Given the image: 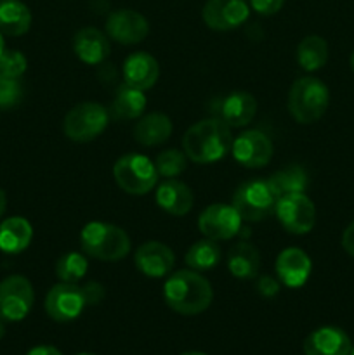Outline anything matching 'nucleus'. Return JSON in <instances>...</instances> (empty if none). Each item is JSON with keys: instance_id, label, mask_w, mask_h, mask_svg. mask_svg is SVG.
Wrapping results in <instances>:
<instances>
[{"instance_id": "nucleus-1", "label": "nucleus", "mask_w": 354, "mask_h": 355, "mask_svg": "<svg viewBox=\"0 0 354 355\" xmlns=\"http://www.w3.org/2000/svg\"><path fill=\"white\" fill-rule=\"evenodd\" d=\"M183 149L187 159L198 165L219 162L233 149L231 127L219 118L198 121L184 134Z\"/></svg>"}, {"instance_id": "nucleus-2", "label": "nucleus", "mask_w": 354, "mask_h": 355, "mask_svg": "<svg viewBox=\"0 0 354 355\" xmlns=\"http://www.w3.org/2000/svg\"><path fill=\"white\" fill-rule=\"evenodd\" d=\"M163 298L177 314L198 315L210 307L214 291L207 277L198 270H177L167 279Z\"/></svg>"}, {"instance_id": "nucleus-3", "label": "nucleus", "mask_w": 354, "mask_h": 355, "mask_svg": "<svg viewBox=\"0 0 354 355\" xmlns=\"http://www.w3.org/2000/svg\"><path fill=\"white\" fill-rule=\"evenodd\" d=\"M80 245L89 257L118 262L130 252V239L124 229L104 222H90L80 232Z\"/></svg>"}, {"instance_id": "nucleus-4", "label": "nucleus", "mask_w": 354, "mask_h": 355, "mask_svg": "<svg viewBox=\"0 0 354 355\" xmlns=\"http://www.w3.org/2000/svg\"><path fill=\"white\" fill-rule=\"evenodd\" d=\"M330 104L328 87L314 76L298 78L288 94V110L298 123H314Z\"/></svg>"}, {"instance_id": "nucleus-5", "label": "nucleus", "mask_w": 354, "mask_h": 355, "mask_svg": "<svg viewBox=\"0 0 354 355\" xmlns=\"http://www.w3.org/2000/svg\"><path fill=\"white\" fill-rule=\"evenodd\" d=\"M278 198L267 180H248L243 182L233 196V207L242 220L259 222L276 211Z\"/></svg>"}, {"instance_id": "nucleus-6", "label": "nucleus", "mask_w": 354, "mask_h": 355, "mask_svg": "<svg viewBox=\"0 0 354 355\" xmlns=\"http://www.w3.org/2000/svg\"><path fill=\"white\" fill-rule=\"evenodd\" d=\"M113 175L118 186L134 196L149 193L158 180L155 163L142 155H125L118 158L113 166Z\"/></svg>"}, {"instance_id": "nucleus-7", "label": "nucleus", "mask_w": 354, "mask_h": 355, "mask_svg": "<svg viewBox=\"0 0 354 355\" xmlns=\"http://www.w3.org/2000/svg\"><path fill=\"white\" fill-rule=\"evenodd\" d=\"M106 107L97 103L76 104L62 121V130L68 139L75 142H89L99 137L108 127Z\"/></svg>"}, {"instance_id": "nucleus-8", "label": "nucleus", "mask_w": 354, "mask_h": 355, "mask_svg": "<svg viewBox=\"0 0 354 355\" xmlns=\"http://www.w3.org/2000/svg\"><path fill=\"white\" fill-rule=\"evenodd\" d=\"M33 302V286L24 276H9L0 283V319L3 322L23 321Z\"/></svg>"}, {"instance_id": "nucleus-9", "label": "nucleus", "mask_w": 354, "mask_h": 355, "mask_svg": "<svg viewBox=\"0 0 354 355\" xmlns=\"http://www.w3.org/2000/svg\"><path fill=\"white\" fill-rule=\"evenodd\" d=\"M276 217L292 234H307L316 224V208L304 193L290 194L278 200Z\"/></svg>"}, {"instance_id": "nucleus-10", "label": "nucleus", "mask_w": 354, "mask_h": 355, "mask_svg": "<svg viewBox=\"0 0 354 355\" xmlns=\"http://www.w3.org/2000/svg\"><path fill=\"white\" fill-rule=\"evenodd\" d=\"M83 290L76 283H59L49 290L45 297V312L58 322H69L85 309Z\"/></svg>"}, {"instance_id": "nucleus-11", "label": "nucleus", "mask_w": 354, "mask_h": 355, "mask_svg": "<svg viewBox=\"0 0 354 355\" xmlns=\"http://www.w3.org/2000/svg\"><path fill=\"white\" fill-rule=\"evenodd\" d=\"M198 227L205 238L214 239V241H226V239L235 238L239 232L242 217L235 210V207L215 203L201 211L198 218Z\"/></svg>"}, {"instance_id": "nucleus-12", "label": "nucleus", "mask_w": 354, "mask_h": 355, "mask_svg": "<svg viewBox=\"0 0 354 355\" xmlns=\"http://www.w3.org/2000/svg\"><path fill=\"white\" fill-rule=\"evenodd\" d=\"M233 156L236 162L246 168L266 166L273 158V142L266 134L259 130H246L233 141Z\"/></svg>"}, {"instance_id": "nucleus-13", "label": "nucleus", "mask_w": 354, "mask_h": 355, "mask_svg": "<svg viewBox=\"0 0 354 355\" xmlns=\"http://www.w3.org/2000/svg\"><path fill=\"white\" fill-rule=\"evenodd\" d=\"M106 31L118 44L134 45L148 37L149 23L137 10L120 9L108 16Z\"/></svg>"}, {"instance_id": "nucleus-14", "label": "nucleus", "mask_w": 354, "mask_h": 355, "mask_svg": "<svg viewBox=\"0 0 354 355\" xmlns=\"http://www.w3.org/2000/svg\"><path fill=\"white\" fill-rule=\"evenodd\" d=\"M246 0H207L203 7V21L208 28L229 31L242 26L248 19Z\"/></svg>"}, {"instance_id": "nucleus-15", "label": "nucleus", "mask_w": 354, "mask_h": 355, "mask_svg": "<svg viewBox=\"0 0 354 355\" xmlns=\"http://www.w3.org/2000/svg\"><path fill=\"white\" fill-rule=\"evenodd\" d=\"M353 343L344 329L323 326L309 333L304 340V355H349Z\"/></svg>"}, {"instance_id": "nucleus-16", "label": "nucleus", "mask_w": 354, "mask_h": 355, "mask_svg": "<svg viewBox=\"0 0 354 355\" xmlns=\"http://www.w3.org/2000/svg\"><path fill=\"white\" fill-rule=\"evenodd\" d=\"M135 267L148 277H165L176 263L174 252L160 241H148L135 252Z\"/></svg>"}, {"instance_id": "nucleus-17", "label": "nucleus", "mask_w": 354, "mask_h": 355, "mask_svg": "<svg viewBox=\"0 0 354 355\" xmlns=\"http://www.w3.org/2000/svg\"><path fill=\"white\" fill-rule=\"evenodd\" d=\"M312 263L307 253L301 248H287L278 255L276 274L278 279L288 288H301L311 276Z\"/></svg>"}, {"instance_id": "nucleus-18", "label": "nucleus", "mask_w": 354, "mask_h": 355, "mask_svg": "<svg viewBox=\"0 0 354 355\" xmlns=\"http://www.w3.org/2000/svg\"><path fill=\"white\" fill-rule=\"evenodd\" d=\"M160 76V66L148 52H134L124 62V80L137 90H148Z\"/></svg>"}, {"instance_id": "nucleus-19", "label": "nucleus", "mask_w": 354, "mask_h": 355, "mask_svg": "<svg viewBox=\"0 0 354 355\" xmlns=\"http://www.w3.org/2000/svg\"><path fill=\"white\" fill-rule=\"evenodd\" d=\"M257 113V101L248 92H233L219 103V120L228 127H245L253 120Z\"/></svg>"}, {"instance_id": "nucleus-20", "label": "nucleus", "mask_w": 354, "mask_h": 355, "mask_svg": "<svg viewBox=\"0 0 354 355\" xmlns=\"http://www.w3.org/2000/svg\"><path fill=\"white\" fill-rule=\"evenodd\" d=\"M73 49L85 64H99L110 55V40L97 28H82L73 38Z\"/></svg>"}, {"instance_id": "nucleus-21", "label": "nucleus", "mask_w": 354, "mask_h": 355, "mask_svg": "<svg viewBox=\"0 0 354 355\" xmlns=\"http://www.w3.org/2000/svg\"><path fill=\"white\" fill-rule=\"evenodd\" d=\"M156 203L167 214L183 217V215L189 214V210L193 208V193L180 180L169 179L158 186V191H156Z\"/></svg>"}, {"instance_id": "nucleus-22", "label": "nucleus", "mask_w": 354, "mask_h": 355, "mask_svg": "<svg viewBox=\"0 0 354 355\" xmlns=\"http://www.w3.org/2000/svg\"><path fill=\"white\" fill-rule=\"evenodd\" d=\"M33 238V227L23 217H10L0 224V250L3 253L24 252Z\"/></svg>"}, {"instance_id": "nucleus-23", "label": "nucleus", "mask_w": 354, "mask_h": 355, "mask_svg": "<svg viewBox=\"0 0 354 355\" xmlns=\"http://www.w3.org/2000/svg\"><path fill=\"white\" fill-rule=\"evenodd\" d=\"M172 134V121L163 113H149L135 123L134 139L141 146H160Z\"/></svg>"}, {"instance_id": "nucleus-24", "label": "nucleus", "mask_w": 354, "mask_h": 355, "mask_svg": "<svg viewBox=\"0 0 354 355\" xmlns=\"http://www.w3.org/2000/svg\"><path fill=\"white\" fill-rule=\"evenodd\" d=\"M228 269L238 279H253L260 269V253L250 243H238L229 250Z\"/></svg>"}, {"instance_id": "nucleus-25", "label": "nucleus", "mask_w": 354, "mask_h": 355, "mask_svg": "<svg viewBox=\"0 0 354 355\" xmlns=\"http://www.w3.org/2000/svg\"><path fill=\"white\" fill-rule=\"evenodd\" d=\"M31 26V12L19 0L0 2V31L9 37H21Z\"/></svg>"}, {"instance_id": "nucleus-26", "label": "nucleus", "mask_w": 354, "mask_h": 355, "mask_svg": "<svg viewBox=\"0 0 354 355\" xmlns=\"http://www.w3.org/2000/svg\"><path fill=\"white\" fill-rule=\"evenodd\" d=\"M267 184L276 194L278 200H281V198L290 196V194L304 193L305 186H307V173L298 165L285 166V168L274 172L267 179Z\"/></svg>"}, {"instance_id": "nucleus-27", "label": "nucleus", "mask_w": 354, "mask_h": 355, "mask_svg": "<svg viewBox=\"0 0 354 355\" xmlns=\"http://www.w3.org/2000/svg\"><path fill=\"white\" fill-rule=\"evenodd\" d=\"M146 104H148V99L142 94V90H137L125 83V85L118 87L117 96L111 104V113L120 120H134L144 113Z\"/></svg>"}, {"instance_id": "nucleus-28", "label": "nucleus", "mask_w": 354, "mask_h": 355, "mask_svg": "<svg viewBox=\"0 0 354 355\" xmlns=\"http://www.w3.org/2000/svg\"><path fill=\"white\" fill-rule=\"evenodd\" d=\"M328 61V44L318 35H309L298 44L297 62L305 71H316Z\"/></svg>"}, {"instance_id": "nucleus-29", "label": "nucleus", "mask_w": 354, "mask_h": 355, "mask_svg": "<svg viewBox=\"0 0 354 355\" xmlns=\"http://www.w3.org/2000/svg\"><path fill=\"white\" fill-rule=\"evenodd\" d=\"M186 263L189 269L193 270H208L215 267L221 260V248H219L217 241L214 239H201V241L194 243L186 253Z\"/></svg>"}, {"instance_id": "nucleus-30", "label": "nucleus", "mask_w": 354, "mask_h": 355, "mask_svg": "<svg viewBox=\"0 0 354 355\" xmlns=\"http://www.w3.org/2000/svg\"><path fill=\"white\" fill-rule=\"evenodd\" d=\"M87 269H89L87 259L76 252L66 253L56 263V274L62 283H76L85 276Z\"/></svg>"}, {"instance_id": "nucleus-31", "label": "nucleus", "mask_w": 354, "mask_h": 355, "mask_svg": "<svg viewBox=\"0 0 354 355\" xmlns=\"http://www.w3.org/2000/svg\"><path fill=\"white\" fill-rule=\"evenodd\" d=\"M187 165V156L184 153L177 151V149H167V151L160 153L156 158L155 166L158 175L167 177V179H174L179 173L184 172Z\"/></svg>"}, {"instance_id": "nucleus-32", "label": "nucleus", "mask_w": 354, "mask_h": 355, "mask_svg": "<svg viewBox=\"0 0 354 355\" xmlns=\"http://www.w3.org/2000/svg\"><path fill=\"white\" fill-rule=\"evenodd\" d=\"M21 99H23V87L19 78H10L0 73V107L2 110L16 107Z\"/></svg>"}, {"instance_id": "nucleus-33", "label": "nucleus", "mask_w": 354, "mask_h": 355, "mask_svg": "<svg viewBox=\"0 0 354 355\" xmlns=\"http://www.w3.org/2000/svg\"><path fill=\"white\" fill-rule=\"evenodd\" d=\"M26 58L19 51H6L0 54V73L10 78H19L26 71Z\"/></svg>"}, {"instance_id": "nucleus-34", "label": "nucleus", "mask_w": 354, "mask_h": 355, "mask_svg": "<svg viewBox=\"0 0 354 355\" xmlns=\"http://www.w3.org/2000/svg\"><path fill=\"white\" fill-rule=\"evenodd\" d=\"M285 0H250V6L262 16H273L283 7Z\"/></svg>"}, {"instance_id": "nucleus-35", "label": "nucleus", "mask_w": 354, "mask_h": 355, "mask_svg": "<svg viewBox=\"0 0 354 355\" xmlns=\"http://www.w3.org/2000/svg\"><path fill=\"white\" fill-rule=\"evenodd\" d=\"M82 290H83V297H85L87 305H97L99 302H103L104 295H106L103 284L99 283H89L87 286H83Z\"/></svg>"}, {"instance_id": "nucleus-36", "label": "nucleus", "mask_w": 354, "mask_h": 355, "mask_svg": "<svg viewBox=\"0 0 354 355\" xmlns=\"http://www.w3.org/2000/svg\"><path fill=\"white\" fill-rule=\"evenodd\" d=\"M257 291L266 298L276 297V295L280 293V283H278L274 277L262 276L259 281H257Z\"/></svg>"}, {"instance_id": "nucleus-37", "label": "nucleus", "mask_w": 354, "mask_h": 355, "mask_svg": "<svg viewBox=\"0 0 354 355\" xmlns=\"http://www.w3.org/2000/svg\"><path fill=\"white\" fill-rule=\"evenodd\" d=\"M342 248L354 257V222H351L342 234Z\"/></svg>"}, {"instance_id": "nucleus-38", "label": "nucleus", "mask_w": 354, "mask_h": 355, "mask_svg": "<svg viewBox=\"0 0 354 355\" xmlns=\"http://www.w3.org/2000/svg\"><path fill=\"white\" fill-rule=\"evenodd\" d=\"M26 355H62L59 352L56 347H51V345H38V347H33V349L30 350Z\"/></svg>"}, {"instance_id": "nucleus-39", "label": "nucleus", "mask_w": 354, "mask_h": 355, "mask_svg": "<svg viewBox=\"0 0 354 355\" xmlns=\"http://www.w3.org/2000/svg\"><path fill=\"white\" fill-rule=\"evenodd\" d=\"M6 207H7L6 193H3V191L0 189V218H2L3 214H6Z\"/></svg>"}, {"instance_id": "nucleus-40", "label": "nucleus", "mask_w": 354, "mask_h": 355, "mask_svg": "<svg viewBox=\"0 0 354 355\" xmlns=\"http://www.w3.org/2000/svg\"><path fill=\"white\" fill-rule=\"evenodd\" d=\"M3 335H6V326H3V321L0 319V340L3 338Z\"/></svg>"}, {"instance_id": "nucleus-41", "label": "nucleus", "mask_w": 354, "mask_h": 355, "mask_svg": "<svg viewBox=\"0 0 354 355\" xmlns=\"http://www.w3.org/2000/svg\"><path fill=\"white\" fill-rule=\"evenodd\" d=\"M3 52V37H2V31H0V54Z\"/></svg>"}, {"instance_id": "nucleus-42", "label": "nucleus", "mask_w": 354, "mask_h": 355, "mask_svg": "<svg viewBox=\"0 0 354 355\" xmlns=\"http://www.w3.org/2000/svg\"><path fill=\"white\" fill-rule=\"evenodd\" d=\"M180 355H207V354H203V352H184Z\"/></svg>"}, {"instance_id": "nucleus-43", "label": "nucleus", "mask_w": 354, "mask_h": 355, "mask_svg": "<svg viewBox=\"0 0 354 355\" xmlns=\"http://www.w3.org/2000/svg\"><path fill=\"white\" fill-rule=\"evenodd\" d=\"M351 68H353V71H354V52H353V55H351Z\"/></svg>"}, {"instance_id": "nucleus-44", "label": "nucleus", "mask_w": 354, "mask_h": 355, "mask_svg": "<svg viewBox=\"0 0 354 355\" xmlns=\"http://www.w3.org/2000/svg\"><path fill=\"white\" fill-rule=\"evenodd\" d=\"M349 355H354V347H353V349H351V354Z\"/></svg>"}, {"instance_id": "nucleus-45", "label": "nucleus", "mask_w": 354, "mask_h": 355, "mask_svg": "<svg viewBox=\"0 0 354 355\" xmlns=\"http://www.w3.org/2000/svg\"><path fill=\"white\" fill-rule=\"evenodd\" d=\"M78 355H94V354H78Z\"/></svg>"}]
</instances>
